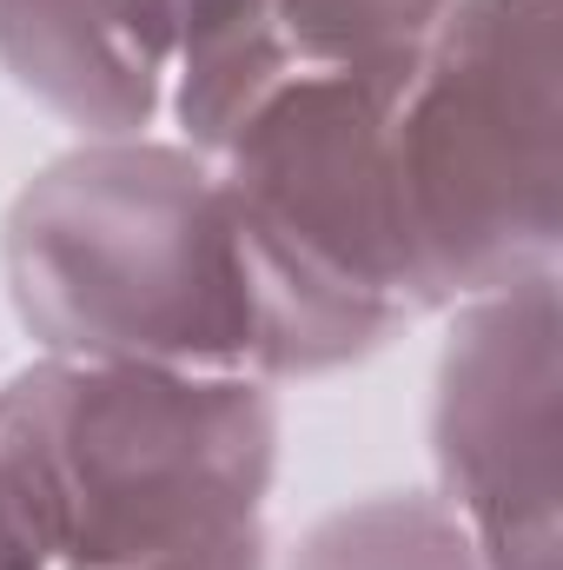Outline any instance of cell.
<instances>
[{
	"label": "cell",
	"mask_w": 563,
	"mask_h": 570,
	"mask_svg": "<svg viewBox=\"0 0 563 570\" xmlns=\"http://www.w3.org/2000/svg\"><path fill=\"white\" fill-rule=\"evenodd\" d=\"M13 318L53 358L253 379V298L219 166L186 140H80L0 219Z\"/></svg>",
	"instance_id": "cell-1"
},
{
	"label": "cell",
	"mask_w": 563,
	"mask_h": 570,
	"mask_svg": "<svg viewBox=\"0 0 563 570\" xmlns=\"http://www.w3.org/2000/svg\"><path fill=\"white\" fill-rule=\"evenodd\" d=\"M0 464L53 570L134 564L266 518L279 399L246 372L40 352L0 385Z\"/></svg>",
	"instance_id": "cell-2"
},
{
	"label": "cell",
	"mask_w": 563,
	"mask_h": 570,
	"mask_svg": "<svg viewBox=\"0 0 563 570\" xmlns=\"http://www.w3.org/2000/svg\"><path fill=\"white\" fill-rule=\"evenodd\" d=\"M392 94L398 80L292 73L213 153L253 298V379L273 392L352 372L424 318L385 159Z\"/></svg>",
	"instance_id": "cell-3"
},
{
	"label": "cell",
	"mask_w": 563,
	"mask_h": 570,
	"mask_svg": "<svg viewBox=\"0 0 563 570\" xmlns=\"http://www.w3.org/2000/svg\"><path fill=\"white\" fill-rule=\"evenodd\" d=\"M557 0H457L385 114L398 233L424 312L557 273Z\"/></svg>",
	"instance_id": "cell-4"
},
{
	"label": "cell",
	"mask_w": 563,
	"mask_h": 570,
	"mask_svg": "<svg viewBox=\"0 0 563 570\" xmlns=\"http://www.w3.org/2000/svg\"><path fill=\"white\" fill-rule=\"evenodd\" d=\"M557 338V273L451 305L431 385V464L484 570H563Z\"/></svg>",
	"instance_id": "cell-5"
},
{
	"label": "cell",
	"mask_w": 563,
	"mask_h": 570,
	"mask_svg": "<svg viewBox=\"0 0 563 570\" xmlns=\"http://www.w3.org/2000/svg\"><path fill=\"white\" fill-rule=\"evenodd\" d=\"M273 570H484V558L437 491H378L312 518Z\"/></svg>",
	"instance_id": "cell-6"
},
{
	"label": "cell",
	"mask_w": 563,
	"mask_h": 570,
	"mask_svg": "<svg viewBox=\"0 0 563 570\" xmlns=\"http://www.w3.org/2000/svg\"><path fill=\"white\" fill-rule=\"evenodd\" d=\"M457 0H273L279 47L298 73L405 80Z\"/></svg>",
	"instance_id": "cell-7"
},
{
	"label": "cell",
	"mask_w": 563,
	"mask_h": 570,
	"mask_svg": "<svg viewBox=\"0 0 563 570\" xmlns=\"http://www.w3.org/2000/svg\"><path fill=\"white\" fill-rule=\"evenodd\" d=\"M80 7L152 80H172V67L186 53L253 27L259 13H273V0H80Z\"/></svg>",
	"instance_id": "cell-8"
},
{
	"label": "cell",
	"mask_w": 563,
	"mask_h": 570,
	"mask_svg": "<svg viewBox=\"0 0 563 570\" xmlns=\"http://www.w3.org/2000/svg\"><path fill=\"white\" fill-rule=\"evenodd\" d=\"M273 538H266V518L253 524H233L219 538H199V544H179V551H159V558H134V564H107V570H273Z\"/></svg>",
	"instance_id": "cell-9"
},
{
	"label": "cell",
	"mask_w": 563,
	"mask_h": 570,
	"mask_svg": "<svg viewBox=\"0 0 563 570\" xmlns=\"http://www.w3.org/2000/svg\"><path fill=\"white\" fill-rule=\"evenodd\" d=\"M0 570H53L40 531H33V511H27L20 484L7 478V464H0Z\"/></svg>",
	"instance_id": "cell-10"
}]
</instances>
